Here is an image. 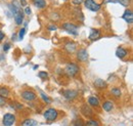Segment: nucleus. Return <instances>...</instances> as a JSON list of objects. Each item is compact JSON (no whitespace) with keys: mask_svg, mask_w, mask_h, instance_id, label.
<instances>
[{"mask_svg":"<svg viewBox=\"0 0 133 126\" xmlns=\"http://www.w3.org/2000/svg\"><path fill=\"white\" fill-rule=\"evenodd\" d=\"M65 72H66V74L69 77L75 78L78 75V73L80 72V68H79V66L77 64L69 63L66 66V68H65Z\"/></svg>","mask_w":133,"mask_h":126,"instance_id":"nucleus-1","label":"nucleus"},{"mask_svg":"<svg viewBox=\"0 0 133 126\" xmlns=\"http://www.w3.org/2000/svg\"><path fill=\"white\" fill-rule=\"evenodd\" d=\"M43 116H44V119L46 121L53 122L58 117V111L56 110V109H54V108H49V109H47V110L44 112Z\"/></svg>","mask_w":133,"mask_h":126,"instance_id":"nucleus-2","label":"nucleus"},{"mask_svg":"<svg viewBox=\"0 0 133 126\" xmlns=\"http://www.w3.org/2000/svg\"><path fill=\"white\" fill-rule=\"evenodd\" d=\"M84 5H85V7L87 9H89V10H91L93 12L98 11L101 8V5H100L99 3L95 2L94 0H85L84 1Z\"/></svg>","mask_w":133,"mask_h":126,"instance_id":"nucleus-3","label":"nucleus"},{"mask_svg":"<svg viewBox=\"0 0 133 126\" xmlns=\"http://www.w3.org/2000/svg\"><path fill=\"white\" fill-rule=\"evenodd\" d=\"M78 26H76L75 24H72V23H65L63 24V29L66 31L69 34H72V35H78Z\"/></svg>","mask_w":133,"mask_h":126,"instance_id":"nucleus-4","label":"nucleus"},{"mask_svg":"<svg viewBox=\"0 0 133 126\" xmlns=\"http://www.w3.org/2000/svg\"><path fill=\"white\" fill-rule=\"evenodd\" d=\"M15 122H16V116H15L14 114L6 113V114L3 116L2 123H3L4 126H11Z\"/></svg>","mask_w":133,"mask_h":126,"instance_id":"nucleus-5","label":"nucleus"},{"mask_svg":"<svg viewBox=\"0 0 133 126\" xmlns=\"http://www.w3.org/2000/svg\"><path fill=\"white\" fill-rule=\"evenodd\" d=\"M81 113L84 117H87V118H92L94 116V111L92 110V108H90V106L87 104H85L81 107Z\"/></svg>","mask_w":133,"mask_h":126,"instance_id":"nucleus-6","label":"nucleus"},{"mask_svg":"<svg viewBox=\"0 0 133 126\" xmlns=\"http://www.w3.org/2000/svg\"><path fill=\"white\" fill-rule=\"evenodd\" d=\"M22 97L25 100L32 102V100H35L37 98V95H36V93L34 92L33 90H24L22 92Z\"/></svg>","mask_w":133,"mask_h":126,"instance_id":"nucleus-7","label":"nucleus"},{"mask_svg":"<svg viewBox=\"0 0 133 126\" xmlns=\"http://www.w3.org/2000/svg\"><path fill=\"white\" fill-rule=\"evenodd\" d=\"M88 58H89V54H88L87 49L81 48V49H79L77 51V59H78V61H80V62H87Z\"/></svg>","mask_w":133,"mask_h":126,"instance_id":"nucleus-8","label":"nucleus"},{"mask_svg":"<svg viewBox=\"0 0 133 126\" xmlns=\"http://www.w3.org/2000/svg\"><path fill=\"white\" fill-rule=\"evenodd\" d=\"M63 95L66 97L68 100H73L75 97H77L78 91L77 90H73V89H66L63 92Z\"/></svg>","mask_w":133,"mask_h":126,"instance_id":"nucleus-9","label":"nucleus"},{"mask_svg":"<svg viewBox=\"0 0 133 126\" xmlns=\"http://www.w3.org/2000/svg\"><path fill=\"white\" fill-rule=\"evenodd\" d=\"M100 36H101V33H100V31L98 29H91L88 38H89V40H91V41H95V40H97L98 38H100Z\"/></svg>","mask_w":133,"mask_h":126,"instance_id":"nucleus-10","label":"nucleus"},{"mask_svg":"<svg viewBox=\"0 0 133 126\" xmlns=\"http://www.w3.org/2000/svg\"><path fill=\"white\" fill-rule=\"evenodd\" d=\"M93 85H94V87H95V88H97V89H105V88L108 87L107 82H105L104 80H102V79H100V78L95 79V80H94V82H93Z\"/></svg>","mask_w":133,"mask_h":126,"instance_id":"nucleus-11","label":"nucleus"},{"mask_svg":"<svg viewBox=\"0 0 133 126\" xmlns=\"http://www.w3.org/2000/svg\"><path fill=\"white\" fill-rule=\"evenodd\" d=\"M87 103L90 107H93V108H98L99 107V99L98 97L96 96H89L88 99H87Z\"/></svg>","mask_w":133,"mask_h":126,"instance_id":"nucleus-12","label":"nucleus"},{"mask_svg":"<svg viewBox=\"0 0 133 126\" xmlns=\"http://www.w3.org/2000/svg\"><path fill=\"white\" fill-rule=\"evenodd\" d=\"M122 18L125 20L128 24H132L133 23V12L131 9H126L124 15L122 16Z\"/></svg>","mask_w":133,"mask_h":126,"instance_id":"nucleus-13","label":"nucleus"},{"mask_svg":"<svg viewBox=\"0 0 133 126\" xmlns=\"http://www.w3.org/2000/svg\"><path fill=\"white\" fill-rule=\"evenodd\" d=\"M14 17H15V22L17 25H22L23 21H24V12L22 9H19L17 12H16L14 15Z\"/></svg>","mask_w":133,"mask_h":126,"instance_id":"nucleus-14","label":"nucleus"},{"mask_svg":"<svg viewBox=\"0 0 133 126\" xmlns=\"http://www.w3.org/2000/svg\"><path fill=\"white\" fill-rule=\"evenodd\" d=\"M116 55L119 59H124L128 55V50L124 47H118L116 50Z\"/></svg>","mask_w":133,"mask_h":126,"instance_id":"nucleus-15","label":"nucleus"},{"mask_svg":"<svg viewBox=\"0 0 133 126\" xmlns=\"http://www.w3.org/2000/svg\"><path fill=\"white\" fill-rule=\"evenodd\" d=\"M76 49H77V45L74 42H68L65 44V50L68 53H73L76 51Z\"/></svg>","mask_w":133,"mask_h":126,"instance_id":"nucleus-16","label":"nucleus"},{"mask_svg":"<svg viewBox=\"0 0 133 126\" xmlns=\"http://www.w3.org/2000/svg\"><path fill=\"white\" fill-rule=\"evenodd\" d=\"M102 109L105 111V112H111V111L114 109V105H113V103L111 100H105L102 104Z\"/></svg>","mask_w":133,"mask_h":126,"instance_id":"nucleus-17","label":"nucleus"},{"mask_svg":"<svg viewBox=\"0 0 133 126\" xmlns=\"http://www.w3.org/2000/svg\"><path fill=\"white\" fill-rule=\"evenodd\" d=\"M32 1H33L34 5H35L37 8H40V9L45 8L46 5H47V3H46L45 0H32Z\"/></svg>","mask_w":133,"mask_h":126,"instance_id":"nucleus-18","label":"nucleus"},{"mask_svg":"<svg viewBox=\"0 0 133 126\" xmlns=\"http://www.w3.org/2000/svg\"><path fill=\"white\" fill-rule=\"evenodd\" d=\"M37 125H38V122L36 120H34V119H31V118L24 120L22 122V124H21V126H37Z\"/></svg>","mask_w":133,"mask_h":126,"instance_id":"nucleus-19","label":"nucleus"},{"mask_svg":"<svg viewBox=\"0 0 133 126\" xmlns=\"http://www.w3.org/2000/svg\"><path fill=\"white\" fill-rule=\"evenodd\" d=\"M9 93H10V91H9V89H8L7 87H5V86L0 87V96H1V97L7 98V97L9 96Z\"/></svg>","mask_w":133,"mask_h":126,"instance_id":"nucleus-20","label":"nucleus"},{"mask_svg":"<svg viewBox=\"0 0 133 126\" xmlns=\"http://www.w3.org/2000/svg\"><path fill=\"white\" fill-rule=\"evenodd\" d=\"M84 126H100V123L95 119H89L84 123Z\"/></svg>","mask_w":133,"mask_h":126,"instance_id":"nucleus-21","label":"nucleus"},{"mask_svg":"<svg viewBox=\"0 0 133 126\" xmlns=\"http://www.w3.org/2000/svg\"><path fill=\"white\" fill-rule=\"evenodd\" d=\"M111 93L114 95L115 97H120L121 95H122V91H121V89H120V88H118V87H114V88H112Z\"/></svg>","mask_w":133,"mask_h":126,"instance_id":"nucleus-22","label":"nucleus"},{"mask_svg":"<svg viewBox=\"0 0 133 126\" xmlns=\"http://www.w3.org/2000/svg\"><path fill=\"white\" fill-rule=\"evenodd\" d=\"M73 126H84V122L82 119H75L73 121Z\"/></svg>","mask_w":133,"mask_h":126,"instance_id":"nucleus-23","label":"nucleus"},{"mask_svg":"<svg viewBox=\"0 0 133 126\" xmlns=\"http://www.w3.org/2000/svg\"><path fill=\"white\" fill-rule=\"evenodd\" d=\"M116 3H121L123 6H129L130 5V3H131V1L130 0H116Z\"/></svg>","mask_w":133,"mask_h":126,"instance_id":"nucleus-24","label":"nucleus"},{"mask_svg":"<svg viewBox=\"0 0 133 126\" xmlns=\"http://www.w3.org/2000/svg\"><path fill=\"white\" fill-rule=\"evenodd\" d=\"M25 33H26V28H22L18 32V40H23L24 39Z\"/></svg>","mask_w":133,"mask_h":126,"instance_id":"nucleus-25","label":"nucleus"},{"mask_svg":"<svg viewBox=\"0 0 133 126\" xmlns=\"http://www.w3.org/2000/svg\"><path fill=\"white\" fill-rule=\"evenodd\" d=\"M40 95H41V97L43 98V100H44L46 104H50V103H51V99H50L47 95H45L43 92H40Z\"/></svg>","mask_w":133,"mask_h":126,"instance_id":"nucleus-26","label":"nucleus"},{"mask_svg":"<svg viewBox=\"0 0 133 126\" xmlns=\"http://www.w3.org/2000/svg\"><path fill=\"white\" fill-rule=\"evenodd\" d=\"M39 77L41 79H47L48 78V73L41 71V72H39Z\"/></svg>","mask_w":133,"mask_h":126,"instance_id":"nucleus-27","label":"nucleus"},{"mask_svg":"<svg viewBox=\"0 0 133 126\" xmlns=\"http://www.w3.org/2000/svg\"><path fill=\"white\" fill-rule=\"evenodd\" d=\"M9 48H10L9 43H5V44H4V46H3V51H4V52H6V51H8V50H9Z\"/></svg>","mask_w":133,"mask_h":126,"instance_id":"nucleus-28","label":"nucleus"},{"mask_svg":"<svg viewBox=\"0 0 133 126\" xmlns=\"http://www.w3.org/2000/svg\"><path fill=\"white\" fill-rule=\"evenodd\" d=\"M24 11H25V14H26V15H28V16H29V15H31V12H32V10H31V8H30L29 6H26V8H25V10H24Z\"/></svg>","mask_w":133,"mask_h":126,"instance_id":"nucleus-29","label":"nucleus"},{"mask_svg":"<svg viewBox=\"0 0 133 126\" xmlns=\"http://www.w3.org/2000/svg\"><path fill=\"white\" fill-rule=\"evenodd\" d=\"M74 5H80L81 3H83V0H72Z\"/></svg>","mask_w":133,"mask_h":126,"instance_id":"nucleus-30","label":"nucleus"},{"mask_svg":"<svg viewBox=\"0 0 133 126\" xmlns=\"http://www.w3.org/2000/svg\"><path fill=\"white\" fill-rule=\"evenodd\" d=\"M47 29H48V30H49V31H55V30H56V29H57V27H56V26H55V25H49V26H48V28H47Z\"/></svg>","mask_w":133,"mask_h":126,"instance_id":"nucleus-31","label":"nucleus"},{"mask_svg":"<svg viewBox=\"0 0 133 126\" xmlns=\"http://www.w3.org/2000/svg\"><path fill=\"white\" fill-rule=\"evenodd\" d=\"M5 98H3V97H1L0 96V107H2V106H4L5 105Z\"/></svg>","mask_w":133,"mask_h":126,"instance_id":"nucleus-32","label":"nucleus"},{"mask_svg":"<svg viewBox=\"0 0 133 126\" xmlns=\"http://www.w3.org/2000/svg\"><path fill=\"white\" fill-rule=\"evenodd\" d=\"M4 36H5V35H4V33H3V32L0 30V41H2V40H3Z\"/></svg>","mask_w":133,"mask_h":126,"instance_id":"nucleus-33","label":"nucleus"},{"mask_svg":"<svg viewBox=\"0 0 133 126\" xmlns=\"http://www.w3.org/2000/svg\"><path fill=\"white\" fill-rule=\"evenodd\" d=\"M19 2H21V5H23V6L27 5V1L26 0H19Z\"/></svg>","mask_w":133,"mask_h":126,"instance_id":"nucleus-34","label":"nucleus"}]
</instances>
